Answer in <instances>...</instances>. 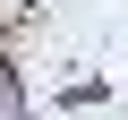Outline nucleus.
Listing matches in <instances>:
<instances>
[{"label":"nucleus","mask_w":128,"mask_h":120,"mask_svg":"<svg viewBox=\"0 0 128 120\" xmlns=\"http://www.w3.org/2000/svg\"><path fill=\"white\" fill-rule=\"evenodd\" d=\"M0 120H26V103H17V86H9V69H0Z\"/></svg>","instance_id":"obj_1"}]
</instances>
